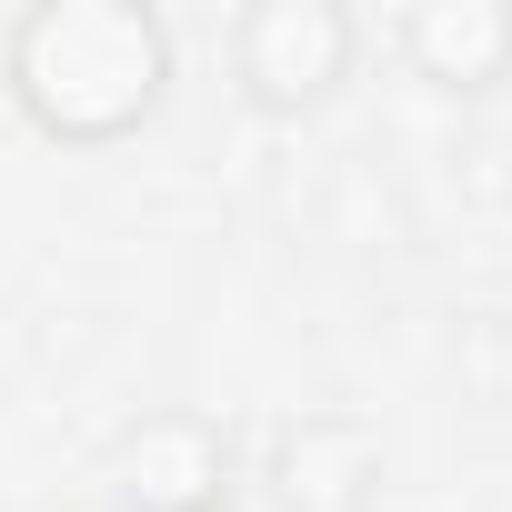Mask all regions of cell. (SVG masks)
Masks as SVG:
<instances>
[{
  "instance_id": "obj_1",
  "label": "cell",
  "mask_w": 512,
  "mask_h": 512,
  "mask_svg": "<svg viewBox=\"0 0 512 512\" xmlns=\"http://www.w3.org/2000/svg\"><path fill=\"white\" fill-rule=\"evenodd\" d=\"M171 81H181V51L151 0H31L0 31V91L61 151H111L151 131Z\"/></svg>"
},
{
  "instance_id": "obj_4",
  "label": "cell",
  "mask_w": 512,
  "mask_h": 512,
  "mask_svg": "<svg viewBox=\"0 0 512 512\" xmlns=\"http://www.w3.org/2000/svg\"><path fill=\"white\" fill-rule=\"evenodd\" d=\"M272 512H372L382 502V432L362 412H292L262 452Z\"/></svg>"
},
{
  "instance_id": "obj_5",
  "label": "cell",
  "mask_w": 512,
  "mask_h": 512,
  "mask_svg": "<svg viewBox=\"0 0 512 512\" xmlns=\"http://www.w3.org/2000/svg\"><path fill=\"white\" fill-rule=\"evenodd\" d=\"M412 81L432 91H502L512 81V0H412V11L392 21Z\"/></svg>"
},
{
  "instance_id": "obj_2",
  "label": "cell",
  "mask_w": 512,
  "mask_h": 512,
  "mask_svg": "<svg viewBox=\"0 0 512 512\" xmlns=\"http://www.w3.org/2000/svg\"><path fill=\"white\" fill-rule=\"evenodd\" d=\"M362 61V21L342 11V0H251V11L231 21V81L251 111L272 121H302L322 111Z\"/></svg>"
},
{
  "instance_id": "obj_3",
  "label": "cell",
  "mask_w": 512,
  "mask_h": 512,
  "mask_svg": "<svg viewBox=\"0 0 512 512\" xmlns=\"http://www.w3.org/2000/svg\"><path fill=\"white\" fill-rule=\"evenodd\" d=\"M101 482L121 512H231V432L191 402H161L111 432Z\"/></svg>"
}]
</instances>
